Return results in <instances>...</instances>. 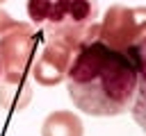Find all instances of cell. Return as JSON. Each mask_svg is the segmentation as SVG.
<instances>
[{"label":"cell","mask_w":146,"mask_h":136,"mask_svg":"<svg viewBox=\"0 0 146 136\" xmlns=\"http://www.w3.org/2000/svg\"><path fill=\"white\" fill-rule=\"evenodd\" d=\"M137 91V61L130 50H116L94 36L73 52L66 70L68 100L87 116H121L130 111Z\"/></svg>","instance_id":"obj_1"},{"label":"cell","mask_w":146,"mask_h":136,"mask_svg":"<svg viewBox=\"0 0 146 136\" xmlns=\"http://www.w3.org/2000/svg\"><path fill=\"white\" fill-rule=\"evenodd\" d=\"M27 18L46 41L78 50L98 34V0H27Z\"/></svg>","instance_id":"obj_2"},{"label":"cell","mask_w":146,"mask_h":136,"mask_svg":"<svg viewBox=\"0 0 146 136\" xmlns=\"http://www.w3.org/2000/svg\"><path fill=\"white\" fill-rule=\"evenodd\" d=\"M36 59V29L32 23L16 20L0 34V86H27Z\"/></svg>","instance_id":"obj_3"},{"label":"cell","mask_w":146,"mask_h":136,"mask_svg":"<svg viewBox=\"0 0 146 136\" xmlns=\"http://www.w3.org/2000/svg\"><path fill=\"white\" fill-rule=\"evenodd\" d=\"M96 36L116 50H130L139 39L146 36V7H107L103 20L98 23Z\"/></svg>","instance_id":"obj_4"},{"label":"cell","mask_w":146,"mask_h":136,"mask_svg":"<svg viewBox=\"0 0 146 136\" xmlns=\"http://www.w3.org/2000/svg\"><path fill=\"white\" fill-rule=\"evenodd\" d=\"M73 52L75 50H71L68 45H64L59 41H46L41 54L34 59V66H32V77L36 79V84L57 86L59 82H64Z\"/></svg>","instance_id":"obj_5"},{"label":"cell","mask_w":146,"mask_h":136,"mask_svg":"<svg viewBox=\"0 0 146 136\" xmlns=\"http://www.w3.org/2000/svg\"><path fill=\"white\" fill-rule=\"evenodd\" d=\"M132 54L137 61V91L130 104V113L146 134V36L132 45Z\"/></svg>","instance_id":"obj_6"},{"label":"cell","mask_w":146,"mask_h":136,"mask_svg":"<svg viewBox=\"0 0 146 136\" xmlns=\"http://www.w3.org/2000/svg\"><path fill=\"white\" fill-rule=\"evenodd\" d=\"M41 136H84V125L73 111L59 109L46 116L41 125Z\"/></svg>","instance_id":"obj_7"},{"label":"cell","mask_w":146,"mask_h":136,"mask_svg":"<svg viewBox=\"0 0 146 136\" xmlns=\"http://www.w3.org/2000/svg\"><path fill=\"white\" fill-rule=\"evenodd\" d=\"M32 97V88L27 86H0V107L7 111H21Z\"/></svg>","instance_id":"obj_8"},{"label":"cell","mask_w":146,"mask_h":136,"mask_svg":"<svg viewBox=\"0 0 146 136\" xmlns=\"http://www.w3.org/2000/svg\"><path fill=\"white\" fill-rule=\"evenodd\" d=\"M14 23H16V20H14V18H11V16H9L5 9H0V34H2V32H7V29L14 25Z\"/></svg>","instance_id":"obj_9"},{"label":"cell","mask_w":146,"mask_h":136,"mask_svg":"<svg viewBox=\"0 0 146 136\" xmlns=\"http://www.w3.org/2000/svg\"><path fill=\"white\" fill-rule=\"evenodd\" d=\"M0 79H2V66H0Z\"/></svg>","instance_id":"obj_10"},{"label":"cell","mask_w":146,"mask_h":136,"mask_svg":"<svg viewBox=\"0 0 146 136\" xmlns=\"http://www.w3.org/2000/svg\"><path fill=\"white\" fill-rule=\"evenodd\" d=\"M2 2H7V0H0V5H2Z\"/></svg>","instance_id":"obj_11"}]
</instances>
